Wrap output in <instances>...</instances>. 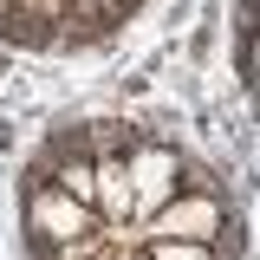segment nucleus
Masks as SVG:
<instances>
[{
	"label": "nucleus",
	"mask_w": 260,
	"mask_h": 260,
	"mask_svg": "<svg viewBox=\"0 0 260 260\" xmlns=\"http://www.w3.org/2000/svg\"><path fill=\"white\" fill-rule=\"evenodd\" d=\"M124 169H130V195H137V215L150 221L169 195H182L189 182V162H182V150H169V143H156V137H124Z\"/></svg>",
	"instance_id": "3"
},
{
	"label": "nucleus",
	"mask_w": 260,
	"mask_h": 260,
	"mask_svg": "<svg viewBox=\"0 0 260 260\" xmlns=\"http://www.w3.org/2000/svg\"><path fill=\"white\" fill-rule=\"evenodd\" d=\"M91 234H98V215H91V208H78L72 195L32 182V195H26V241L39 247V260L65 254V247H85Z\"/></svg>",
	"instance_id": "2"
},
{
	"label": "nucleus",
	"mask_w": 260,
	"mask_h": 260,
	"mask_svg": "<svg viewBox=\"0 0 260 260\" xmlns=\"http://www.w3.org/2000/svg\"><path fill=\"white\" fill-rule=\"evenodd\" d=\"M143 260H221L208 241H137Z\"/></svg>",
	"instance_id": "4"
},
{
	"label": "nucleus",
	"mask_w": 260,
	"mask_h": 260,
	"mask_svg": "<svg viewBox=\"0 0 260 260\" xmlns=\"http://www.w3.org/2000/svg\"><path fill=\"white\" fill-rule=\"evenodd\" d=\"M124 260H143V247H130V254H124Z\"/></svg>",
	"instance_id": "5"
},
{
	"label": "nucleus",
	"mask_w": 260,
	"mask_h": 260,
	"mask_svg": "<svg viewBox=\"0 0 260 260\" xmlns=\"http://www.w3.org/2000/svg\"><path fill=\"white\" fill-rule=\"evenodd\" d=\"M228 202L215 195V182H189L182 195H169L156 215H150V234L143 241H228Z\"/></svg>",
	"instance_id": "1"
}]
</instances>
